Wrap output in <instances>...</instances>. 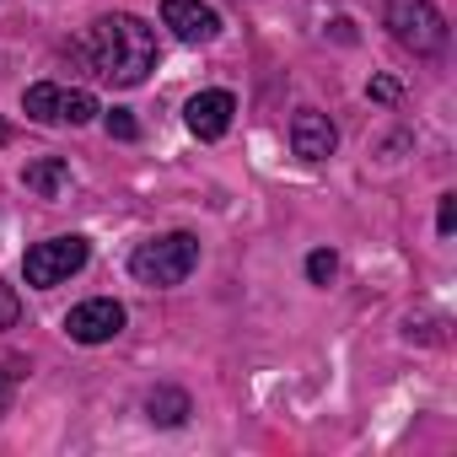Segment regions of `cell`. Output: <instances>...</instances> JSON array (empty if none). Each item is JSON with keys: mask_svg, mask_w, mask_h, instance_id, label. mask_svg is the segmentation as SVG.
Listing matches in <instances>:
<instances>
[{"mask_svg": "<svg viewBox=\"0 0 457 457\" xmlns=\"http://www.w3.org/2000/svg\"><path fill=\"white\" fill-rule=\"evenodd\" d=\"M87 60L103 81L113 87H140L156 71V33L129 17V12H108L87 28Z\"/></svg>", "mask_w": 457, "mask_h": 457, "instance_id": "cell-1", "label": "cell"}, {"mask_svg": "<svg viewBox=\"0 0 457 457\" xmlns=\"http://www.w3.org/2000/svg\"><path fill=\"white\" fill-rule=\"evenodd\" d=\"M194 264H199V243H194L188 232H162V237H145V243L129 253V275H135L140 286H156V291L183 286V280L194 275Z\"/></svg>", "mask_w": 457, "mask_h": 457, "instance_id": "cell-2", "label": "cell"}, {"mask_svg": "<svg viewBox=\"0 0 457 457\" xmlns=\"http://www.w3.org/2000/svg\"><path fill=\"white\" fill-rule=\"evenodd\" d=\"M87 259H92V243L71 232V237L33 243V248H28V259H22V275H28V286H33V291H49V286H65Z\"/></svg>", "mask_w": 457, "mask_h": 457, "instance_id": "cell-3", "label": "cell"}, {"mask_svg": "<svg viewBox=\"0 0 457 457\" xmlns=\"http://www.w3.org/2000/svg\"><path fill=\"white\" fill-rule=\"evenodd\" d=\"M387 28L414 54H441L446 49V17L430 0H387Z\"/></svg>", "mask_w": 457, "mask_h": 457, "instance_id": "cell-4", "label": "cell"}, {"mask_svg": "<svg viewBox=\"0 0 457 457\" xmlns=\"http://www.w3.org/2000/svg\"><path fill=\"white\" fill-rule=\"evenodd\" d=\"M22 108L38 124H92L97 119V97L81 87H60V81H38L22 92Z\"/></svg>", "mask_w": 457, "mask_h": 457, "instance_id": "cell-5", "label": "cell"}, {"mask_svg": "<svg viewBox=\"0 0 457 457\" xmlns=\"http://www.w3.org/2000/svg\"><path fill=\"white\" fill-rule=\"evenodd\" d=\"M65 334H71L76 345H108L113 334H124V307H119L113 296H92V302L71 307Z\"/></svg>", "mask_w": 457, "mask_h": 457, "instance_id": "cell-6", "label": "cell"}, {"mask_svg": "<svg viewBox=\"0 0 457 457\" xmlns=\"http://www.w3.org/2000/svg\"><path fill=\"white\" fill-rule=\"evenodd\" d=\"M162 28H172L183 44H215L220 38V12L204 0H162Z\"/></svg>", "mask_w": 457, "mask_h": 457, "instance_id": "cell-7", "label": "cell"}, {"mask_svg": "<svg viewBox=\"0 0 457 457\" xmlns=\"http://www.w3.org/2000/svg\"><path fill=\"white\" fill-rule=\"evenodd\" d=\"M232 113H237V97L220 92V87H210V92H194V97H188L183 124H188L199 140H220L226 129H232Z\"/></svg>", "mask_w": 457, "mask_h": 457, "instance_id": "cell-8", "label": "cell"}, {"mask_svg": "<svg viewBox=\"0 0 457 457\" xmlns=\"http://www.w3.org/2000/svg\"><path fill=\"white\" fill-rule=\"evenodd\" d=\"M334 145H339V135H334L328 113L302 108V113L291 119V151H296L302 162H323V156H334Z\"/></svg>", "mask_w": 457, "mask_h": 457, "instance_id": "cell-9", "label": "cell"}, {"mask_svg": "<svg viewBox=\"0 0 457 457\" xmlns=\"http://www.w3.org/2000/svg\"><path fill=\"white\" fill-rule=\"evenodd\" d=\"M22 183H28L38 199H60V188L71 183V162H65V156H44V162H33V167L22 172Z\"/></svg>", "mask_w": 457, "mask_h": 457, "instance_id": "cell-10", "label": "cell"}, {"mask_svg": "<svg viewBox=\"0 0 457 457\" xmlns=\"http://www.w3.org/2000/svg\"><path fill=\"white\" fill-rule=\"evenodd\" d=\"M145 414H151V425H183L188 420V393L183 387H156L151 398H145Z\"/></svg>", "mask_w": 457, "mask_h": 457, "instance_id": "cell-11", "label": "cell"}, {"mask_svg": "<svg viewBox=\"0 0 457 457\" xmlns=\"http://www.w3.org/2000/svg\"><path fill=\"white\" fill-rule=\"evenodd\" d=\"M334 275H339V259H334L328 248H318V253L307 259V280H312V286H328Z\"/></svg>", "mask_w": 457, "mask_h": 457, "instance_id": "cell-12", "label": "cell"}, {"mask_svg": "<svg viewBox=\"0 0 457 457\" xmlns=\"http://www.w3.org/2000/svg\"><path fill=\"white\" fill-rule=\"evenodd\" d=\"M17 377H22V361H6L0 366V414L12 409V393H17Z\"/></svg>", "mask_w": 457, "mask_h": 457, "instance_id": "cell-13", "label": "cell"}, {"mask_svg": "<svg viewBox=\"0 0 457 457\" xmlns=\"http://www.w3.org/2000/svg\"><path fill=\"white\" fill-rule=\"evenodd\" d=\"M108 135H113V140H135V135H140V124H135V113H124V108H113V113H108Z\"/></svg>", "mask_w": 457, "mask_h": 457, "instance_id": "cell-14", "label": "cell"}, {"mask_svg": "<svg viewBox=\"0 0 457 457\" xmlns=\"http://www.w3.org/2000/svg\"><path fill=\"white\" fill-rule=\"evenodd\" d=\"M436 232L452 237L457 232V194H441V215H436Z\"/></svg>", "mask_w": 457, "mask_h": 457, "instance_id": "cell-15", "label": "cell"}, {"mask_svg": "<svg viewBox=\"0 0 457 457\" xmlns=\"http://www.w3.org/2000/svg\"><path fill=\"white\" fill-rule=\"evenodd\" d=\"M22 318V302H17V291L12 286H0V328H12Z\"/></svg>", "mask_w": 457, "mask_h": 457, "instance_id": "cell-16", "label": "cell"}, {"mask_svg": "<svg viewBox=\"0 0 457 457\" xmlns=\"http://www.w3.org/2000/svg\"><path fill=\"white\" fill-rule=\"evenodd\" d=\"M371 97H377V103H398V87H393V81H371Z\"/></svg>", "mask_w": 457, "mask_h": 457, "instance_id": "cell-17", "label": "cell"}, {"mask_svg": "<svg viewBox=\"0 0 457 457\" xmlns=\"http://www.w3.org/2000/svg\"><path fill=\"white\" fill-rule=\"evenodd\" d=\"M6 135H12V129H6V119H0V145H6Z\"/></svg>", "mask_w": 457, "mask_h": 457, "instance_id": "cell-18", "label": "cell"}]
</instances>
